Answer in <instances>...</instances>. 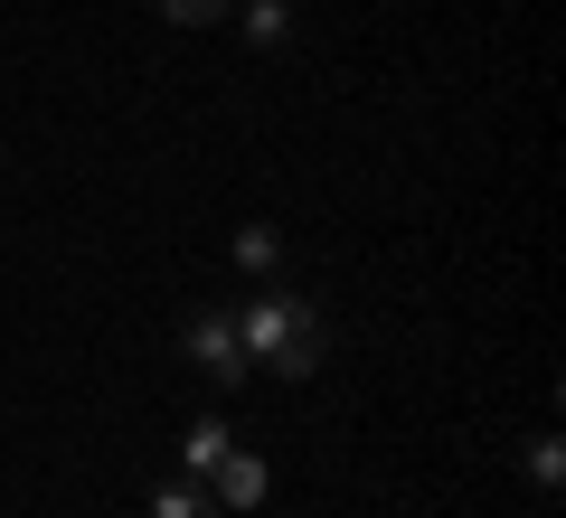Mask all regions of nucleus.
I'll list each match as a JSON object with an SVG mask.
<instances>
[{
	"instance_id": "obj_4",
	"label": "nucleus",
	"mask_w": 566,
	"mask_h": 518,
	"mask_svg": "<svg viewBox=\"0 0 566 518\" xmlns=\"http://www.w3.org/2000/svg\"><path fill=\"white\" fill-rule=\"evenodd\" d=\"M227 443H237V434H227L218 415H199V424H189V443H180V462H189V480H208V472H218V453H227Z\"/></svg>"
},
{
	"instance_id": "obj_1",
	"label": "nucleus",
	"mask_w": 566,
	"mask_h": 518,
	"mask_svg": "<svg viewBox=\"0 0 566 518\" xmlns=\"http://www.w3.org/2000/svg\"><path fill=\"white\" fill-rule=\"evenodd\" d=\"M237 339H245V368H264V378H312L322 368V349H331V330H322V311H312L303 293H255L237 311Z\"/></svg>"
},
{
	"instance_id": "obj_5",
	"label": "nucleus",
	"mask_w": 566,
	"mask_h": 518,
	"mask_svg": "<svg viewBox=\"0 0 566 518\" xmlns=\"http://www.w3.org/2000/svg\"><path fill=\"white\" fill-rule=\"evenodd\" d=\"M245 39L283 47V39H293V0H245Z\"/></svg>"
},
{
	"instance_id": "obj_8",
	"label": "nucleus",
	"mask_w": 566,
	"mask_h": 518,
	"mask_svg": "<svg viewBox=\"0 0 566 518\" xmlns=\"http://www.w3.org/2000/svg\"><path fill=\"white\" fill-rule=\"evenodd\" d=\"M557 472H566V443H557V434H528V480L557 490Z\"/></svg>"
},
{
	"instance_id": "obj_2",
	"label": "nucleus",
	"mask_w": 566,
	"mask_h": 518,
	"mask_svg": "<svg viewBox=\"0 0 566 518\" xmlns=\"http://www.w3.org/2000/svg\"><path fill=\"white\" fill-rule=\"evenodd\" d=\"M180 349H189V359H199V368H208V378H218V387L255 378V368H245V339H237V320H227V311H189Z\"/></svg>"
},
{
	"instance_id": "obj_9",
	"label": "nucleus",
	"mask_w": 566,
	"mask_h": 518,
	"mask_svg": "<svg viewBox=\"0 0 566 518\" xmlns=\"http://www.w3.org/2000/svg\"><path fill=\"white\" fill-rule=\"evenodd\" d=\"M227 10H237V0H161L170 29H208V20H227Z\"/></svg>"
},
{
	"instance_id": "obj_7",
	"label": "nucleus",
	"mask_w": 566,
	"mask_h": 518,
	"mask_svg": "<svg viewBox=\"0 0 566 518\" xmlns=\"http://www.w3.org/2000/svg\"><path fill=\"white\" fill-rule=\"evenodd\" d=\"M237 255H245V274H274V264H283V236H274V226H245Z\"/></svg>"
},
{
	"instance_id": "obj_3",
	"label": "nucleus",
	"mask_w": 566,
	"mask_h": 518,
	"mask_svg": "<svg viewBox=\"0 0 566 518\" xmlns=\"http://www.w3.org/2000/svg\"><path fill=\"white\" fill-rule=\"evenodd\" d=\"M208 480H218L227 509H255V499H264V462H255V453H237V443L218 453V472H208Z\"/></svg>"
},
{
	"instance_id": "obj_6",
	"label": "nucleus",
	"mask_w": 566,
	"mask_h": 518,
	"mask_svg": "<svg viewBox=\"0 0 566 518\" xmlns=\"http://www.w3.org/2000/svg\"><path fill=\"white\" fill-rule=\"evenodd\" d=\"M151 518H218V509H208V490H199V480H170V490L151 499Z\"/></svg>"
}]
</instances>
